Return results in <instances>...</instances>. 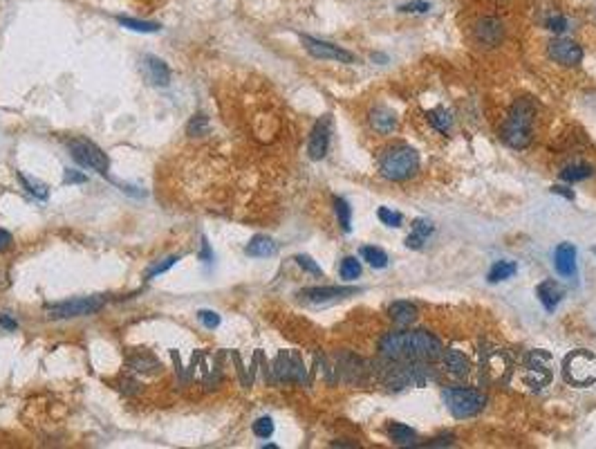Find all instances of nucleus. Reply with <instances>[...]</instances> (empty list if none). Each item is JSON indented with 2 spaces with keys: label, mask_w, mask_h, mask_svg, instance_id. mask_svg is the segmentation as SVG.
Returning <instances> with one entry per match:
<instances>
[{
  "label": "nucleus",
  "mask_w": 596,
  "mask_h": 449,
  "mask_svg": "<svg viewBox=\"0 0 596 449\" xmlns=\"http://www.w3.org/2000/svg\"><path fill=\"white\" fill-rule=\"evenodd\" d=\"M381 355L388 359H410V362H433L441 357V344L428 330L388 332L379 344Z\"/></svg>",
  "instance_id": "obj_1"
},
{
  "label": "nucleus",
  "mask_w": 596,
  "mask_h": 449,
  "mask_svg": "<svg viewBox=\"0 0 596 449\" xmlns=\"http://www.w3.org/2000/svg\"><path fill=\"white\" fill-rule=\"evenodd\" d=\"M419 171V155L408 144H393L379 157V173L390 182L410 180Z\"/></svg>",
  "instance_id": "obj_2"
},
{
  "label": "nucleus",
  "mask_w": 596,
  "mask_h": 449,
  "mask_svg": "<svg viewBox=\"0 0 596 449\" xmlns=\"http://www.w3.org/2000/svg\"><path fill=\"white\" fill-rule=\"evenodd\" d=\"M534 115L536 108L529 99H520V102L513 104L507 122L502 126V140L511 149H525L531 144V137H534Z\"/></svg>",
  "instance_id": "obj_3"
},
{
  "label": "nucleus",
  "mask_w": 596,
  "mask_h": 449,
  "mask_svg": "<svg viewBox=\"0 0 596 449\" xmlns=\"http://www.w3.org/2000/svg\"><path fill=\"white\" fill-rule=\"evenodd\" d=\"M441 400H444L446 409L453 413L455 418H471L477 416L486 407V395L475 389H459V386H450V389L441 391Z\"/></svg>",
  "instance_id": "obj_4"
},
{
  "label": "nucleus",
  "mask_w": 596,
  "mask_h": 449,
  "mask_svg": "<svg viewBox=\"0 0 596 449\" xmlns=\"http://www.w3.org/2000/svg\"><path fill=\"white\" fill-rule=\"evenodd\" d=\"M106 299L103 296H79V299L61 301V303H50L45 305V312L52 319H77V317H88L103 308Z\"/></svg>",
  "instance_id": "obj_5"
},
{
  "label": "nucleus",
  "mask_w": 596,
  "mask_h": 449,
  "mask_svg": "<svg viewBox=\"0 0 596 449\" xmlns=\"http://www.w3.org/2000/svg\"><path fill=\"white\" fill-rule=\"evenodd\" d=\"M68 149L72 153V157H74L81 166L92 169V171H97V173H101V175L108 173L110 162H108V155L97 146L95 142H90L86 137H74V140L68 142Z\"/></svg>",
  "instance_id": "obj_6"
},
{
  "label": "nucleus",
  "mask_w": 596,
  "mask_h": 449,
  "mask_svg": "<svg viewBox=\"0 0 596 449\" xmlns=\"http://www.w3.org/2000/svg\"><path fill=\"white\" fill-rule=\"evenodd\" d=\"M301 41L305 45V50L312 54L314 59H325V61H339V63H355V54L339 48V45L328 43V41H321V39H314V36H307L303 34Z\"/></svg>",
  "instance_id": "obj_7"
},
{
  "label": "nucleus",
  "mask_w": 596,
  "mask_h": 449,
  "mask_svg": "<svg viewBox=\"0 0 596 449\" xmlns=\"http://www.w3.org/2000/svg\"><path fill=\"white\" fill-rule=\"evenodd\" d=\"M547 54H549V59H552V61L561 63V66H567V68L579 66L581 59H583L581 45L570 41V39H554L552 43H549Z\"/></svg>",
  "instance_id": "obj_8"
},
{
  "label": "nucleus",
  "mask_w": 596,
  "mask_h": 449,
  "mask_svg": "<svg viewBox=\"0 0 596 449\" xmlns=\"http://www.w3.org/2000/svg\"><path fill=\"white\" fill-rule=\"evenodd\" d=\"M330 126L332 120L330 115H323L319 122L314 124V128L310 133V142H307V153H310L312 160H323L328 155L330 149Z\"/></svg>",
  "instance_id": "obj_9"
},
{
  "label": "nucleus",
  "mask_w": 596,
  "mask_h": 449,
  "mask_svg": "<svg viewBox=\"0 0 596 449\" xmlns=\"http://www.w3.org/2000/svg\"><path fill=\"white\" fill-rule=\"evenodd\" d=\"M361 292L359 287H346V285H314V287H305V290L298 292V296H303L305 301L312 303H325V301H334V299H343V296L357 294Z\"/></svg>",
  "instance_id": "obj_10"
},
{
  "label": "nucleus",
  "mask_w": 596,
  "mask_h": 449,
  "mask_svg": "<svg viewBox=\"0 0 596 449\" xmlns=\"http://www.w3.org/2000/svg\"><path fill=\"white\" fill-rule=\"evenodd\" d=\"M274 373L281 382H303L305 380V366L296 353H281L276 357Z\"/></svg>",
  "instance_id": "obj_11"
},
{
  "label": "nucleus",
  "mask_w": 596,
  "mask_h": 449,
  "mask_svg": "<svg viewBox=\"0 0 596 449\" xmlns=\"http://www.w3.org/2000/svg\"><path fill=\"white\" fill-rule=\"evenodd\" d=\"M141 72H143V77H146V81H150L152 86L166 88L170 84V70H168L166 63L157 57H143Z\"/></svg>",
  "instance_id": "obj_12"
},
{
  "label": "nucleus",
  "mask_w": 596,
  "mask_h": 449,
  "mask_svg": "<svg viewBox=\"0 0 596 449\" xmlns=\"http://www.w3.org/2000/svg\"><path fill=\"white\" fill-rule=\"evenodd\" d=\"M554 267H556V272L565 278H572L576 274V247L572 242H561V245L556 247Z\"/></svg>",
  "instance_id": "obj_13"
},
{
  "label": "nucleus",
  "mask_w": 596,
  "mask_h": 449,
  "mask_svg": "<svg viewBox=\"0 0 596 449\" xmlns=\"http://www.w3.org/2000/svg\"><path fill=\"white\" fill-rule=\"evenodd\" d=\"M502 23L498 21V18H482L480 23L475 25V36L477 41H480L482 45H486V48H493V45H498L502 41Z\"/></svg>",
  "instance_id": "obj_14"
},
{
  "label": "nucleus",
  "mask_w": 596,
  "mask_h": 449,
  "mask_svg": "<svg viewBox=\"0 0 596 449\" xmlns=\"http://www.w3.org/2000/svg\"><path fill=\"white\" fill-rule=\"evenodd\" d=\"M439 359L444 362V368H446L450 375H455V377L468 375V359H466V355L462 353V350H455V348L441 350V357H439Z\"/></svg>",
  "instance_id": "obj_15"
},
{
  "label": "nucleus",
  "mask_w": 596,
  "mask_h": 449,
  "mask_svg": "<svg viewBox=\"0 0 596 449\" xmlns=\"http://www.w3.org/2000/svg\"><path fill=\"white\" fill-rule=\"evenodd\" d=\"M538 299H540V303L545 305V310L554 312L556 305L561 303V299H563V287L558 285L556 281H552V278H547V281H543L538 285Z\"/></svg>",
  "instance_id": "obj_16"
},
{
  "label": "nucleus",
  "mask_w": 596,
  "mask_h": 449,
  "mask_svg": "<svg viewBox=\"0 0 596 449\" xmlns=\"http://www.w3.org/2000/svg\"><path fill=\"white\" fill-rule=\"evenodd\" d=\"M388 314H390V319L397 326H410V323L417 319V308H415L410 301H395L390 303V308H388Z\"/></svg>",
  "instance_id": "obj_17"
},
{
  "label": "nucleus",
  "mask_w": 596,
  "mask_h": 449,
  "mask_svg": "<svg viewBox=\"0 0 596 449\" xmlns=\"http://www.w3.org/2000/svg\"><path fill=\"white\" fill-rule=\"evenodd\" d=\"M128 366L132 371H137L141 375H157L161 371V364L157 357H152L148 353H137L128 357Z\"/></svg>",
  "instance_id": "obj_18"
},
{
  "label": "nucleus",
  "mask_w": 596,
  "mask_h": 449,
  "mask_svg": "<svg viewBox=\"0 0 596 449\" xmlns=\"http://www.w3.org/2000/svg\"><path fill=\"white\" fill-rule=\"evenodd\" d=\"M370 126L377 131V133H393L397 128V117L395 113H390L388 108H375L370 113Z\"/></svg>",
  "instance_id": "obj_19"
},
{
  "label": "nucleus",
  "mask_w": 596,
  "mask_h": 449,
  "mask_svg": "<svg viewBox=\"0 0 596 449\" xmlns=\"http://www.w3.org/2000/svg\"><path fill=\"white\" fill-rule=\"evenodd\" d=\"M276 242L269 238V236H254L249 240V245L245 247L247 256H254V258H267V256H274L276 254Z\"/></svg>",
  "instance_id": "obj_20"
},
{
  "label": "nucleus",
  "mask_w": 596,
  "mask_h": 449,
  "mask_svg": "<svg viewBox=\"0 0 596 449\" xmlns=\"http://www.w3.org/2000/svg\"><path fill=\"white\" fill-rule=\"evenodd\" d=\"M516 272H518V267H516L513 260H495L486 278H489V283H500V281H507V278H511Z\"/></svg>",
  "instance_id": "obj_21"
},
{
  "label": "nucleus",
  "mask_w": 596,
  "mask_h": 449,
  "mask_svg": "<svg viewBox=\"0 0 596 449\" xmlns=\"http://www.w3.org/2000/svg\"><path fill=\"white\" fill-rule=\"evenodd\" d=\"M388 438L395 445H415V429L401 425V422H390L388 425Z\"/></svg>",
  "instance_id": "obj_22"
},
{
  "label": "nucleus",
  "mask_w": 596,
  "mask_h": 449,
  "mask_svg": "<svg viewBox=\"0 0 596 449\" xmlns=\"http://www.w3.org/2000/svg\"><path fill=\"white\" fill-rule=\"evenodd\" d=\"M117 23L128 27L132 32H141V34H155L161 30L159 23H148V21H137V18H128V16H117Z\"/></svg>",
  "instance_id": "obj_23"
},
{
  "label": "nucleus",
  "mask_w": 596,
  "mask_h": 449,
  "mask_svg": "<svg viewBox=\"0 0 596 449\" xmlns=\"http://www.w3.org/2000/svg\"><path fill=\"white\" fill-rule=\"evenodd\" d=\"M594 173L590 164H572L561 171V178L565 182H579V180H588Z\"/></svg>",
  "instance_id": "obj_24"
},
{
  "label": "nucleus",
  "mask_w": 596,
  "mask_h": 449,
  "mask_svg": "<svg viewBox=\"0 0 596 449\" xmlns=\"http://www.w3.org/2000/svg\"><path fill=\"white\" fill-rule=\"evenodd\" d=\"M361 256H364V260H368V265H372L377 269L388 265V254L381 247H372V245L361 247Z\"/></svg>",
  "instance_id": "obj_25"
},
{
  "label": "nucleus",
  "mask_w": 596,
  "mask_h": 449,
  "mask_svg": "<svg viewBox=\"0 0 596 449\" xmlns=\"http://www.w3.org/2000/svg\"><path fill=\"white\" fill-rule=\"evenodd\" d=\"M334 211H337L341 229L350 231L352 229V209H350L348 200H343V198H334Z\"/></svg>",
  "instance_id": "obj_26"
},
{
  "label": "nucleus",
  "mask_w": 596,
  "mask_h": 449,
  "mask_svg": "<svg viewBox=\"0 0 596 449\" xmlns=\"http://www.w3.org/2000/svg\"><path fill=\"white\" fill-rule=\"evenodd\" d=\"M428 122H430V126L435 131H439V133H448V128H450V122H453V117H450L444 108H435V111H430L428 113Z\"/></svg>",
  "instance_id": "obj_27"
},
{
  "label": "nucleus",
  "mask_w": 596,
  "mask_h": 449,
  "mask_svg": "<svg viewBox=\"0 0 596 449\" xmlns=\"http://www.w3.org/2000/svg\"><path fill=\"white\" fill-rule=\"evenodd\" d=\"M18 180H21L23 182V187L27 189V193H32L34 198H39V200H45V198H48V187H45L43 182H39V180H32V178H27L25 173H18Z\"/></svg>",
  "instance_id": "obj_28"
},
{
  "label": "nucleus",
  "mask_w": 596,
  "mask_h": 449,
  "mask_svg": "<svg viewBox=\"0 0 596 449\" xmlns=\"http://www.w3.org/2000/svg\"><path fill=\"white\" fill-rule=\"evenodd\" d=\"M341 278H346V281H355V278L361 276V263L355 258V256H346L341 260Z\"/></svg>",
  "instance_id": "obj_29"
},
{
  "label": "nucleus",
  "mask_w": 596,
  "mask_h": 449,
  "mask_svg": "<svg viewBox=\"0 0 596 449\" xmlns=\"http://www.w3.org/2000/svg\"><path fill=\"white\" fill-rule=\"evenodd\" d=\"M209 117H204V115H195L191 122H188V126H186V133L191 135V137H195V135H206L209 133Z\"/></svg>",
  "instance_id": "obj_30"
},
{
  "label": "nucleus",
  "mask_w": 596,
  "mask_h": 449,
  "mask_svg": "<svg viewBox=\"0 0 596 449\" xmlns=\"http://www.w3.org/2000/svg\"><path fill=\"white\" fill-rule=\"evenodd\" d=\"M377 216L386 227H401V213L399 211H393V209H388V207H379Z\"/></svg>",
  "instance_id": "obj_31"
},
{
  "label": "nucleus",
  "mask_w": 596,
  "mask_h": 449,
  "mask_svg": "<svg viewBox=\"0 0 596 449\" xmlns=\"http://www.w3.org/2000/svg\"><path fill=\"white\" fill-rule=\"evenodd\" d=\"M254 434L258 436V438H272V434H274V420L272 418H258L256 422H254Z\"/></svg>",
  "instance_id": "obj_32"
},
{
  "label": "nucleus",
  "mask_w": 596,
  "mask_h": 449,
  "mask_svg": "<svg viewBox=\"0 0 596 449\" xmlns=\"http://www.w3.org/2000/svg\"><path fill=\"white\" fill-rule=\"evenodd\" d=\"M179 258H182V256H168L166 260H161V263H157L155 267H150V269H148V274H146V278H148V281H150V278H155V276H159V274H164V272H166V269H170V267H173V265L177 263V260H179Z\"/></svg>",
  "instance_id": "obj_33"
},
{
  "label": "nucleus",
  "mask_w": 596,
  "mask_h": 449,
  "mask_svg": "<svg viewBox=\"0 0 596 449\" xmlns=\"http://www.w3.org/2000/svg\"><path fill=\"white\" fill-rule=\"evenodd\" d=\"M197 319L202 321V326L204 328H209V330H213V328H218L220 326V314L218 312H213V310H200L197 312Z\"/></svg>",
  "instance_id": "obj_34"
},
{
  "label": "nucleus",
  "mask_w": 596,
  "mask_h": 449,
  "mask_svg": "<svg viewBox=\"0 0 596 449\" xmlns=\"http://www.w3.org/2000/svg\"><path fill=\"white\" fill-rule=\"evenodd\" d=\"M296 263L301 265L305 272H310V274H314V276H321V274H323V269L314 263V258L305 256V254H298V256H296Z\"/></svg>",
  "instance_id": "obj_35"
},
{
  "label": "nucleus",
  "mask_w": 596,
  "mask_h": 449,
  "mask_svg": "<svg viewBox=\"0 0 596 449\" xmlns=\"http://www.w3.org/2000/svg\"><path fill=\"white\" fill-rule=\"evenodd\" d=\"M567 25H570V23H567V18L561 16V14L547 18V30H552V32H556V34H563V32L567 30Z\"/></svg>",
  "instance_id": "obj_36"
},
{
  "label": "nucleus",
  "mask_w": 596,
  "mask_h": 449,
  "mask_svg": "<svg viewBox=\"0 0 596 449\" xmlns=\"http://www.w3.org/2000/svg\"><path fill=\"white\" fill-rule=\"evenodd\" d=\"M88 182V175L81 173V171H74V169H66V173H63V184H83Z\"/></svg>",
  "instance_id": "obj_37"
},
{
  "label": "nucleus",
  "mask_w": 596,
  "mask_h": 449,
  "mask_svg": "<svg viewBox=\"0 0 596 449\" xmlns=\"http://www.w3.org/2000/svg\"><path fill=\"white\" fill-rule=\"evenodd\" d=\"M413 231L419 233L421 238H428L433 231H435V224L428 222V220H415L413 222Z\"/></svg>",
  "instance_id": "obj_38"
},
{
  "label": "nucleus",
  "mask_w": 596,
  "mask_h": 449,
  "mask_svg": "<svg viewBox=\"0 0 596 449\" xmlns=\"http://www.w3.org/2000/svg\"><path fill=\"white\" fill-rule=\"evenodd\" d=\"M401 12H417V14H426L428 9H430V5L426 3V0H417V3H408V5H404V7H399Z\"/></svg>",
  "instance_id": "obj_39"
},
{
  "label": "nucleus",
  "mask_w": 596,
  "mask_h": 449,
  "mask_svg": "<svg viewBox=\"0 0 596 449\" xmlns=\"http://www.w3.org/2000/svg\"><path fill=\"white\" fill-rule=\"evenodd\" d=\"M424 240H426V238H421L419 233H415V231H413L410 236L406 238V247H410V249H421V247H424Z\"/></svg>",
  "instance_id": "obj_40"
},
{
  "label": "nucleus",
  "mask_w": 596,
  "mask_h": 449,
  "mask_svg": "<svg viewBox=\"0 0 596 449\" xmlns=\"http://www.w3.org/2000/svg\"><path fill=\"white\" fill-rule=\"evenodd\" d=\"M12 242H14V236L9 231H5V229H0V254H3V251H7L9 247H12Z\"/></svg>",
  "instance_id": "obj_41"
},
{
  "label": "nucleus",
  "mask_w": 596,
  "mask_h": 449,
  "mask_svg": "<svg viewBox=\"0 0 596 449\" xmlns=\"http://www.w3.org/2000/svg\"><path fill=\"white\" fill-rule=\"evenodd\" d=\"M0 326H3L5 330H16V328H18V321L9 317V314H0Z\"/></svg>",
  "instance_id": "obj_42"
},
{
  "label": "nucleus",
  "mask_w": 596,
  "mask_h": 449,
  "mask_svg": "<svg viewBox=\"0 0 596 449\" xmlns=\"http://www.w3.org/2000/svg\"><path fill=\"white\" fill-rule=\"evenodd\" d=\"M200 258L204 260V263H209V260H213V251L209 247V242H206V238H202V251H200Z\"/></svg>",
  "instance_id": "obj_43"
},
{
  "label": "nucleus",
  "mask_w": 596,
  "mask_h": 449,
  "mask_svg": "<svg viewBox=\"0 0 596 449\" xmlns=\"http://www.w3.org/2000/svg\"><path fill=\"white\" fill-rule=\"evenodd\" d=\"M554 193H563L565 198H570V200H574V193H572V191H567L565 187H554Z\"/></svg>",
  "instance_id": "obj_44"
}]
</instances>
